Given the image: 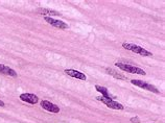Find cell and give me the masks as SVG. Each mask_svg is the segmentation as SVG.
<instances>
[{"instance_id":"277c9868","label":"cell","mask_w":165,"mask_h":123,"mask_svg":"<svg viewBox=\"0 0 165 123\" xmlns=\"http://www.w3.org/2000/svg\"><path fill=\"white\" fill-rule=\"evenodd\" d=\"M131 83H132L133 85L139 87V88H142V89H145V90H147V91H151V92H153V93L159 94V90L157 89V88L154 87V86H152V85H150V84H147V83H145V81H142V80H140V79H133Z\"/></svg>"},{"instance_id":"52a82bcc","label":"cell","mask_w":165,"mask_h":123,"mask_svg":"<svg viewBox=\"0 0 165 123\" xmlns=\"http://www.w3.org/2000/svg\"><path fill=\"white\" fill-rule=\"evenodd\" d=\"M41 107L44 109L45 111L50 112V113L57 114V113L60 112V108L58 107V105L53 104L52 102H50V101H48V100H43V101H41Z\"/></svg>"},{"instance_id":"30bf717a","label":"cell","mask_w":165,"mask_h":123,"mask_svg":"<svg viewBox=\"0 0 165 123\" xmlns=\"http://www.w3.org/2000/svg\"><path fill=\"white\" fill-rule=\"evenodd\" d=\"M38 13L39 14H43V15H48L47 17H50V16H61L60 13H58V12H56L53 10H49V8H39Z\"/></svg>"},{"instance_id":"4fadbf2b","label":"cell","mask_w":165,"mask_h":123,"mask_svg":"<svg viewBox=\"0 0 165 123\" xmlns=\"http://www.w3.org/2000/svg\"><path fill=\"white\" fill-rule=\"evenodd\" d=\"M131 122H133V123H139V119L137 117H133V118H131Z\"/></svg>"},{"instance_id":"7a4b0ae2","label":"cell","mask_w":165,"mask_h":123,"mask_svg":"<svg viewBox=\"0 0 165 123\" xmlns=\"http://www.w3.org/2000/svg\"><path fill=\"white\" fill-rule=\"evenodd\" d=\"M115 66L118 67V69H121L122 71H126L129 73L132 74H139V75H145L146 72L143 69L136 67V66H132L130 64H125V63H115Z\"/></svg>"},{"instance_id":"8992f818","label":"cell","mask_w":165,"mask_h":123,"mask_svg":"<svg viewBox=\"0 0 165 123\" xmlns=\"http://www.w3.org/2000/svg\"><path fill=\"white\" fill-rule=\"evenodd\" d=\"M20 99L24 102H27L30 104H36L39 101V98L37 95H34L32 93H23L20 95Z\"/></svg>"},{"instance_id":"5b68a950","label":"cell","mask_w":165,"mask_h":123,"mask_svg":"<svg viewBox=\"0 0 165 123\" xmlns=\"http://www.w3.org/2000/svg\"><path fill=\"white\" fill-rule=\"evenodd\" d=\"M44 20L56 28H60V29H67L68 28V24H66L65 22L61 21V20L53 19V18H51V17H45Z\"/></svg>"},{"instance_id":"3957f363","label":"cell","mask_w":165,"mask_h":123,"mask_svg":"<svg viewBox=\"0 0 165 123\" xmlns=\"http://www.w3.org/2000/svg\"><path fill=\"white\" fill-rule=\"evenodd\" d=\"M96 100L102 102L103 104H106L108 108L112 109V110H119V111H122L124 108L122 104H120L119 102L117 101H114L112 98H106L103 97V96H98V97H96Z\"/></svg>"},{"instance_id":"9c48e42d","label":"cell","mask_w":165,"mask_h":123,"mask_svg":"<svg viewBox=\"0 0 165 123\" xmlns=\"http://www.w3.org/2000/svg\"><path fill=\"white\" fill-rule=\"evenodd\" d=\"M0 73L3 75H8L11 77H17V72L14 69L7 67L5 65H2V64H0Z\"/></svg>"},{"instance_id":"ba28073f","label":"cell","mask_w":165,"mask_h":123,"mask_svg":"<svg viewBox=\"0 0 165 123\" xmlns=\"http://www.w3.org/2000/svg\"><path fill=\"white\" fill-rule=\"evenodd\" d=\"M65 73L68 74L70 77L76 78V79H80V80H86L87 79V77H86V75L84 73H82L80 71H76L75 69H66Z\"/></svg>"},{"instance_id":"7c38bea8","label":"cell","mask_w":165,"mask_h":123,"mask_svg":"<svg viewBox=\"0 0 165 123\" xmlns=\"http://www.w3.org/2000/svg\"><path fill=\"white\" fill-rule=\"evenodd\" d=\"M107 72L108 73H110L113 77H115V78H119V79H125V76L124 75H122L121 73H119V72H115L114 70H111V69H107Z\"/></svg>"},{"instance_id":"8fae6325","label":"cell","mask_w":165,"mask_h":123,"mask_svg":"<svg viewBox=\"0 0 165 123\" xmlns=\"http://www.w3.org/2000/svg\"><path fill=\"white\" fill-rule=\"evenodd\" d=\"M95 89H96V91H98L99 93H101L102 94L101 96H103V97H106V98H112L107 88L102 87V86H99V85H96V86H95Z\"/></svg>"},{"instance_id":"6da1fadb","label":"cell","mask_w":165,"mask_h":123,"mask_svg":"<svg viewBox=\"0 0 165 123\" xmlns=\"http://www.w3.org/2000/svg\"><path fill=\"white\" fill-rule=\"evenodd\" d=\"M122 47L126 50H130V51H132L134 52V53L136 54H139V55H142V56H152L153 53L150 51H147L146 49L140 47V46H138L136 45V44H132V43H123L122 44Z\"/></svg>"},{"instance_id":"5bb4252c","label":"cell","mask_w":165,"mask_h":123,"mask_svg":"<svg viewBox=\"0 0 165 123\" xmlns=\"http://www.w3.org/2000/svg\"><path fill=\"white\" fill-rule=\"evenodd\" d=\"M4 105H5V104H4V102H3V101H1V100H0V107H1V108H3Z\"/></svg>"}]
</instances>
